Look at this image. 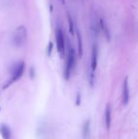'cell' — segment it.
Here are the masks:
<instances>
[{
	"label": "cell",
	"instance_id": "obj_4",
	"mask_svg": "<svg viewBox=\"0 0 138 139\" xmlns=\"http://www.w3.org/2000/svg\"><path fill=\"white\" fill-rule=\"evenodd\" d=\"M56 45H57L58 52L61 57L63 58L65 55V41L63 29L61 28H57L56 29Z\"/></svg>",
	"mask_w": 138,
	"mask_h": 139
},
{
	"label": "cell",
	"instance_id": "obj_6",
	"mask_svg": "<svg viewBox=\"0 0 138 139\" xmlns=\"http://www.w3.org/2000/svg\"><path fill=\"white\" fill-rule=\"evenodd\" d=\"M97 54H98V50H97V47L95 44L92 48V56H91V69L92 72H95L97 66Z\"/></svg>",
	"mask_w": 138,
	"mask_h": 139
},
{
	"label": "cell",
	"instance_id": "obj_12",
	"mask_svg": "<svg viewBox=\"0 0 138 139\" xmlns=\"http://www.w3.org/2000/svg\"><path fill=\"white\" fill-rule=\"evenodd\" d=\"M89 124H90V122H89V121H86L85 124H84V126H83V129H82L84 136H87V134H89Z\"/></svg>",
	"mask_w": 138,
	"mask_h": 139
},
{
	"label": "cell",
	"instance_id": "obj_10",
	"mask_svg": "<svg viewBox=\"0 0 138 139\" xmlns=\"http://www.w3.org/2000/svg\"><path fill=\"white\" fill-rule=\"evenodd\" d=\"M77 38H78V57L81 58L83 54V47H82V39H81V33L77 29Z\"/></svg>",
	"mask_w": 138,
	"mask_h": 139
},
{
	"label": "cell",
	"instance_id": "obj_14",
	"mask_svg": "<svg viewBox=\"0 0 138 139\" xmlns=\"http://www.w3.org/2000/svg\"><path fill=\"white\" fill-rule=\"evenodd\" d=\"M76 103H77V105H80V103H81V95H80V93H78V95H77V101H76Z\"/></svg>",
	"mask_w": 138,
	"mask_h": 139
},
{
	"label": "cell",
	"instance_id": "obj_11",
	"mask_svg": "<svg viewBox=\"0 0 138 139\" xmlns=\"http://www.w3.org/2000/svg\"><path fill=\"white\" fill-rule=\"evenodd\" d=\"M67 20H68V24H69V31H70L71 34H74V24H73V20L71 18V15L69 14V12H67Z\"/></svg>",
	"mask_w": 138,
	"mask_h": 139
},
{
	"label": "cell",
	"instance_id": "obj_7",
	"mask_svg": "<svg viewBox=\"0 0 138 139\" xmlns=\"http://www.w3.org/2000/svg\"><path fill=\"white\" fill-rule=\"evenodd\" d=\"M0 134L2 135L3 139H11V131L10 127L6 124L0 125Z\"/></svg>",
	"mask_w": 138,
	"mask_h": 139
},
{
	"label": "cell",
	"instance_id": "obj_5",
	"mask_svg": "<svg viewBox=\"0 0 138 139\" xmlns=\"http://www.w3.org/2000/svg\"><path fill=\"white\" fill-rule=\"evenodd\" d=\"M122 100L123 104L127 105L130 100V88H129V81L128 77H126L123 82V90H122Z\"/></svg>",
	"mask_w": 138,
	"mask_h": 139
},
{
	"label": "cell",
	"instance_id": "obj_3",
	"mask_svg": "<svg viewBox=\"0 0 138 139\" xmlns=\"http://www.w3.org/2000/svg\"><path fill=\"white\" fill-rule=\"evenodd\" d=\"M76 64V54L75 50L70 47L67 53V60H66V63H65V69H64V79L66 81L69 80L70 78V74L72 69L74 68V66Z\"/></svg>",
	"mask_w": 138,
	"mask_h": 139
},
{
	"label": "cell",
	"instance_id": "obj_8",
	"mask_svg": "<svg viewBox=\"0 0 138 139\" xmlns=\"http://www.w3.org/2000/svg\"><path fill=\"white\" fill-rule=\"evenodd\" d=\"M99 26H100V29H101V30L103 31V33H104L106 39L108 40V41H110V39H111L110 29H109V28H108V25H107L106 22H105L103 19H100V20H99Z\"/></svg>",
	"mask_w": 138,
	"mask_h": 139
},
{
	"label": "cell",
	"instance_id": "obj_1",
	"mask_svg": "<svg viewBox=\"0 0 138 139\" xmlns=\"http://www.w3.org/2000/svg\"><path fill=\"white\" fill-rule=\"evenodd\" d=\"M28 39V31L25 26H19L13 32L12 41L17 47H23Z\"/></svg>",
	"mask_w": 138,
	"mask_h": 139
},
{
	"label": "cell",
	"instance_id": "obj_9",
	"mask_svg": "<svg viewBox=\"0 0 138 139\" xmlns=\"http://www.w3.org/2000/svg\"><path fill=\"white\" fill-rule=\"evenodd\" d=\"M111 121H112L111 107H110V105H107L106 110H105V124H106L107 129H110V127H111Z\"/></svg>",
	"mask_w": 138,
	"mask_h": 139
},
{
	"label": "cell",
	"instance_id": "obj_2",
	"mask_svg": "<svg viewBox=\"0 0 138 139\" xmlns=\"http://www.w3.org/2000/svg\"><path fill=\"white\" fill-rule=\"evenodd\" d=\"M25 67H26V65H25V63H24L23 61L18 62L17 63H15V65H13V68H12V70H11V80H10V81H9L8 83L4 86V88L8 87L9 85H11V84L12 83V82H14V81H18V80L23 76L24 71H25Z\"/></svg>",
	"mask_w": 138,
	"mask_h": 139
},
{
	"label": "cell",
	"instance_id": "obj_13",
	"mask_svg": "<svg viewBox=\"0 0 138 139\" xmlns=\"http://www.w3.org/2000/svg\"><path fill=\"white\" fill-rule=\"evenodd\" d=\"M52 48H53V44L51 42H49V44H48V48H47V53H48V55L51 54V50H52Z\"/></svg>",
	"mask_w": 138,
	"mask_h": 139
}]
</instances>
